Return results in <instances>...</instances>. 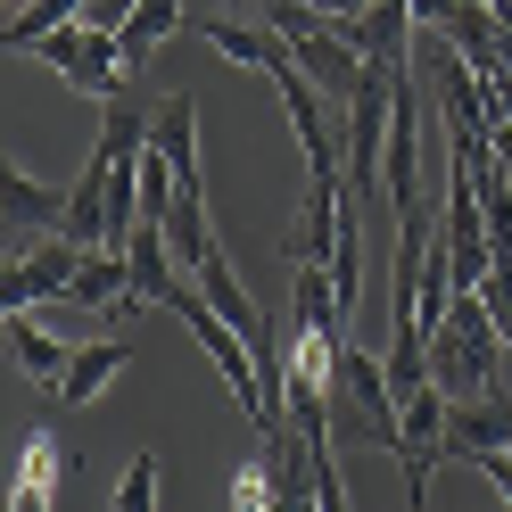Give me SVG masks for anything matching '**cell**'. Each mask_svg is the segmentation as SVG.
<instances>
[{"label":"cell","instance_id":"6da1fadb","mask_svg":"<svg viewBox=\"0 0 512 512\" xmlns=\"http://www.w3.org/2000/svg\"><path fill=\"white\" fill-rule=\"evenodd\" d=\"M504 372H512V356H504V331H496L488 298L455 290V306H446V323L430 339V380L446 397H488V389H504Z\"/></svg>","mask_w":512,"mask_h":512},{"label":"cell","instance_id":"7a4b0ae2","mask_svg":"<svg viewBox=\"0 0 512 512\" xmlns=\"http://www.w3.org/2000/svg\"><path fill=\"white\" fill-rule=\"evenodd\" d=\"M331 430H347L356 446H380V455H405V397L389 380V356H364L356 339H347V356H339Z\"/></svg>","mask_w":512,"mask_h":512},{"label":"cell","instance_id":"3957f363","mask_svg":"<svg viewBox=\"0 0 512 512\" xmlns=\"http://www.w3.org/2000/svg\"><path fill=\"white\" fill-rule=\"evenodd\" d=\"M42 58L58 75H67L75 91H91V100H124V42L108 34V25H91V17H75V25H58V34L42 42Z\"/></svg>","mask_w":512,"mask_h":512},{"label":"cell","instance_id":"277c9868","mask_svg":"<svg viewBox=\"0 0 512 512\" xmlns=\"http://www.w3.org/2000/svg\"><path fill=\"white\" fill-rule=\"evenodd\" d=\"M83 240H9V281H0V290H9V306H42V298H67L75 290V273H83Z\"/></svg>","mask_w":512,"mask_h":512},{"label":"cell","instance_id":"5b68a950","mask_svg":"<svg viewBox=\"0 0 512 512\" xmlns=\"http://www.w3.org/2000/svg\"><path fill=\"white\" fill-rule=\"evenodd\" d=\"M512 446V389L446 397V463H488Z\"/></svg>","mask_w":512,"mask_h":512},{"label":"cell","instance_id":"8992f818","mask_svg":"<svg viewBox=\"0 0 512 512\" xmlns=\"http://www.w3.org/2000/svg\"><path fill=\"white\" fill-rule=\"evenodd\" d=\"M67 438L58 430H34L17 446V463H9V512H50L58 504V479H67Z\"/></svg>","mask_w":512,"mask_h":512},{"label":"cell","instance_id":"52a82bcc","mask_svg":"<svg viewBox=\"0 0 512 512\" xmlns=\"http://www.w3.org/2000/svg\"><path fill=\"white\" fill-rule=\"evenodd\" d=\"M0 199H9V240H58L75 223V199L67 190H50V182H34V174H17L9 166V182H0ZM75 240V232H67Z\"/></svg>","mask_w":512,"mask_h":512},{"label":"cell","instance_id":"ba28073f","mask_svg":"<svg viewBox=\"0 0 512 512\" xmlns=\"http://www.w3.org/2000/svg\"><path fill=\"white\" fill-rule=\"evenodd\" d=\"M149 149L174 166L182 190H199V100H190V91L157 100V116H149Z\"/></svg>","mask_w":512,"mask_h":512},{"label":"cell","instance_id":"9c48e42d","mask_svg":"<svg viewBox=\"0 0 512 512\" xmlns=\"http://www.w3.org/2000/svg\"><path fill=\"white\" fill-rule=\"evenodd\" d=\"M9 364L25 372V380H42V389H58V380H67V347H58L42 323H34V314H25V306H9Z\"/></svg>","mask_w":512,"mask_h":512},{"label":"cell","instance_id":"30bf717a","mask_svg":"<svg viewBox=\"0 0 512 512\" xmlns=\"http://www.w3.org/2000/svg\"><path fill=\"white\" fill-rule=\"evenodd\" d=\"M124 364H133V347H124V339H100V347H75V364H67V380H58V405H100V389H108V380L124 372Z\"/></svg>","mask_w":512,"mask_h":512},{"label":"cell","instance_id":"8fae6325","mask_svg":"<svg viewBox=\"0 0 512 512\" xmlns=\"http://www.w3.org/2000/svg\"><path fill=\"white\" fill-rule=\"evenodd\" d=\"M174 25H190V17H182V0H141V9L116 25V42H124V67H141V58H149L157 42H166Z\"/></svg>","mask_w":512,"mask_h":512},{"label":"cell","instance_id":"7c38bea8","mask_svg":"<svg viewBox=\"0 0 512 512\" xmlns=\"http://www.w3.org/2000/svg\"><path fill=\"white\" fill-rule=\"evenodd\" d=\"M75 17H83V0H25L9 17V50H42L58 25H75Z\"/></svg>","mask_w":512,"mask_h":512},{"label":"cell","instance_id":"4fadbf2b","mask_svg":"<svg viewBox=\"0 0 512 512\" xmlns=\"http://www.w3.org/2000/svg\"><path fill=\"white\" fill-rule=\"evenodd\" d=\"M116 512H157V455H149V446L124 463V479H116Z\"/></svg>","mask_w":512,"mask_h":512},{"label":"cell","instance_id":"5bb4252c","mask_svg":"<svg viewBox=\"0 0 512 512\" xmlns=\"http://www.w3.org/2000/svg\"><path fill=\"white\" fill-rule=\"evenodd\" d=\"M306 9H323L331 25H347V34H356V25H364V9H372V0H306Z\"/></svg>","mask_w":512,"mask_h":512},{"label":"cell","instance_id":"9a60e30c","mask_svg":"<svg viewBox=\"0 0 512 512\" xmlns=\"http://www.w3.org/2000/svg\"><path fill=\"white\" fill-rule=\"evenodd\" d=\"M133 9H141V0H91V9H83V17H91V25H108V34H116V25H124V17H133Z\"/></svg>","mask_w":512,"mask_h":512}]
</instances>
